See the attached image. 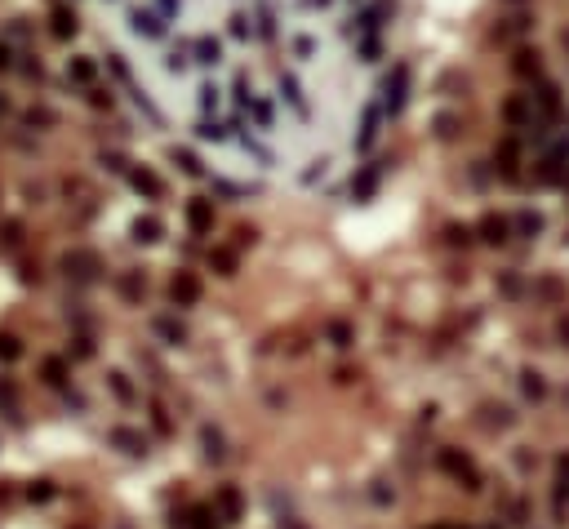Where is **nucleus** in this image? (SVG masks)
Segmentation results:
<instances>
[{
	"label": "nucleus",
	"mask_w": 569,
	"mask_h": 529,
	"mask_svg": "<svg viewBox=\"0 0 569 529\" xmlns=\"http://www.w3.org/2000/svg\"><path fill=\"white\" fill-rule=\"evenodd\" d=\"M405 98H410V67L396 63L392 76H387V85H383V116H401Z\"/></svg>",
	"instance_id": "f257e3e1"
},
{
	"label": "nucleus",
	"mask_w": 569,
	"mask_h": 529,
	"mask_svg": "<svg viewBox=\"0 0 569 529\" xmlns=\"http://www.w3.org/2000/svg\"><path fill=\"white\" fill-rule=\"evenodd\" d=\"M440 467L449 471L454 480H462L467 489H480V471L471 467V458H467V453H458V449H440Z\"/></svg>",
	"instance_id": "f03ea898"
},
{
	"label": "nucleus",
	"mask_w": 569,
	"mask_h": 529,
	"mask_svg": "<svg viewBox=\"0 0 569 529\" xmlns=\"http://www.w3.org/2000/svg\"><path fill=\"white\" fill-rule=\"evenodd\" d=\"M129 32L142 36V41H160L165 36V18L151 14V9H129Z\"/></svg>",
	"instance_id": "7ed1b4c3"
},
{
	"label": "nucleus",
	"mask_w": 569,
	"mask_h": 529,
	"mask_svg": "<svg viewBox=\"0 0 569 529\" xmlns=\"http://www.w3.org/2000/svg\"><path fill=\"white\" fill-rule=\"evenodd\" d=\"M187 227H192L196 236H210L214 232V201L192 196V201H187Z\"/></svg>",
	"instance_id": "20e7f679"
},
{
	"label": "nucleus",
	"mask_w": 569,
	"mask_h": 529,
	"mask_svg": "<svg viewBox=\"0 0 569 529\" xmlns=\"http://www.w3.org/2000/svg\"><path fill=\"white\" fill-rule=\"evenodd\" d=\"M169 298H174L178 307H192V302H201V280H196L192 271H178V276L169 280Z\"/></svg>",
	"instance_id": "39448f33"
},
{
	"label": "nucleus",
	"mask_w": 569,
	"mask_h": 529,
	"mask_svg": "<svg viewBox=\"0 0 569 529\" xmlns=\"http://www.w3.org/2000/svg\"><path fill=\"white\" fill-rule=\"evenodd\" d=\"M502 120H507L511 129L529 125V120H534V102H529V98H520V93H516V98H507V102H502Z\"/></svg>",
	"instance_id": "423d86ee"
},
{
	"label": "nucleus",
	"mask_w": 569,
	"mask_h": 529,
	"mask_svg": "<svg viewBox=\"0 0 569 529\" xmlns=\"http://www.w3.org/2000/svg\"><path fill=\"white\" fill-rule=\"evenodd\" d=\"M129 183H134V192L151 196V201H160V196H165V183H160V178L151 174L147 165H142V169H129Z\"/></svg>",
	"instance_id": "0eeeda50"
},
{
	"label": "nucleus",
	"mask_w": 569,
	"mask_h": 529,
	"mask_svg": "<svg viewBox=\"0 0 569 529\" xmlns=\"http://www.w3.org/2000/svg\"><path fill=\"white\" fill-rule=\"evenodd\" d=\"M218 521H223V525H236V521H241V494H236L232 485L218 489Z\"/></svg>",
	"instance_id": "6e6552de"
},
{
	"label": "nucleus",
	"mask_w": 569,
	"mask_h": 529,
	"mask_svg": "<svg viewBox=\"0 0 569 529\" xmlns=\"http://www.w3.org/2000/svg\"><path fill=\"white\" fill-rule=\"evenodd\" d=\"M476 232H480V240H489V245H502V240H507V232H511V223L502 218V214H485Z\"/></svg>",
	"instance_id": "1a4fd4ad"
},
{
	"label": "nucleus",
	"mask_w": 569,
	"mask_h": 529,
	"mask_svg": "<svg viewBox=\"0 0 569 529\" xmlns=\"http://www.w3.org/2000/svg\"><path fill=\"white\" fill-rule=\"evenodd\" d=\"M378 120H383V107H365V111H360V134H356V147L360 151L378 138Z\"/></svg>",
	"instance_id": "9d476101"
},
{
	"label": "nucleus",
	"mask_w": 569,
	"mask_h": 529,
	"mask_svg": "<svg viewBox=\"0 0 569 529\" xmlns=\"http://www.w3.org/2000/svg\"><path fill=\"white\" fill-rule=\"evenodd\" d=\"M49 23H54V36H58V41H71V36L76 32H80V23H76V14H71V9H54V18H49Z\"/></svg>",
	"instance_id": "9b49d317"
},
{
	"label": "nucleus",
	"mask_w": 569,
	"mask_h": 529,
	"mask_svg": "<svg viewBox=\"0 0 569 529\" xmlns=\"http://www.w3.org/2000/svg\"><path fill=\"white\" fill-rule=\"evenodd\" d=\"M374 187H378V165H365V169H360V174L352 178L356 201H369V196H374Z\"/></svg>",
	"instance_id": "f8f14e48"
},
{
	"label": "nucleus",
	"mask_w": 569,
	"mask_h": 529,
	"mask_svg": "<svg viewBox=\"0 0 569 529\" xmlns=\"http://www.w3.org/2000/svg\"><path fill=\"white\" fill-rule=\"evenodd\" d=\"M511 71H516L520 80H534V76L543 71V63H538V54H534V49H520V54H516V63H511Z\"/></svg>",
	"instance_id": "ddd939ff"
},
{
	"label": "nucleus",
	"mask_w": 569,
	"mask_h": 529,
	"mask_svg": "<svg viewBox=\"0 0 569 529\" xmlns=\"http://www.w3.org/2000/svg\"><path fill=\"white\" fill-rule=\"evenodd\" d=\"M67 271H76L80 280H89L93 271H98V258H93V254H85V249H76V254H67Z\"/></svg>",
	"instance_id": "4468645a"
},
{
	"label": "nucleus",
	"mask_w": 569,
	"mask_h": 529,
	"mask_svg": "<svg viewBox=\"0 0 569 529\" xmlns=\"http://www.w3.org/2000/svg\"><path fill=\"white\" fill-rule=\"evenodd\" d=\"M160 232H165V227H160V218H138L134 223V240H142V245H151V240H160Z\"/></svg>",
	"instance_id": "2eb2a0df"
},
{
	"label": "nucleus",
	"mask_w": 569,
	"mask_h": 529,
	"mask_svg": "<svg viewBox=\"0 0 569 529\" xmlns=\"http://www.w3.org/2000/svg\"><path fill=\"white\" fill-rule=\"evenodd\" d=\"M111 440H116L120 449H129V453H142V436H138V431H129V427H116V431H111Z\"/></svg>",
	"instance_id": "dca6fc26"
},
{
	"label": "nucleus",
	"mask_w": 569,
	"mask_h": 529,
	"mask_svg": "<svg viewBox=\"0 0 569 529\" xmlns=\"http://www.w3.org/2000/svg\"><path fill=\"white\" fill-rule=\"evenodd\" d=\"M352 338H356V329L347 325V320H334V325H329V343L334 347H352Z\"/></svg>",
	"instance_id": "f3484780"
},
{
	"label": "nucleus",
	"mask_w": 569,
	"mask_h": 529,
	"mask_svg": "<svg viewBox=\"0 0 569 529\" xmlns=\"http://www.w3.org/2000/svg\"><path fill=\"white\" fill-rule=\"evenodd\" d=\"M210 262L218 267V276H236V254H232V249H214Z\"/></svg>",
	"instance_id": "a211bd4d"
},
{
	"label": "nucleus",
	"mask_w": 569,
	"mask_h": 529,
	"mask_svg": "<svg viewBox=\"0 0 569 529\" xmlns=\"http://www.w3.org/2000/svg\"><path fill=\"white\" fill-rule=\"evenodd\" d=\"M67 76H71V80H80V85H89L93 80V63L89 58H71L67 63Z\"/></svg>",
	"instance_id": "6ab92c4d"
},
{
	"label": "nucleus",
	"mask_w": 569,
	"mask_h": 529,
	"mask_svg": "<svg viewBox=\"0 0 569 529\" xmlns=\"http://www.w3.org/2000/svg\"><path fill=\"white\" fill-rule=\"evenodd\" d=\"M498 165H502V178H516V143L498 147Z\"/></svg>",
	"instance_id": "aec40b11"
},
{
	"label": "nucleus",
	"mask_w": 569,
	"mask_h": 529,
	"mask_svg": "<svg viewBox=\"0 0 569 529\" xmlns=\"http://www.w3.org/2000/svg\"><path fill=\"white\" fill-rule=\"evenodd\" d=\"M23 356V343L14 334H0V361H18Z\"/></svg>",
	"instance_id": "412c9836"
},
{
	"label": "nucleus",
	"mask_w": 569,
	"mask_h": 529,
	"mask_svg": "<svg viewBox=\"0 0 569 529\" xmlns=\"http://www.w3.org/2000/svg\"><path fill=\"white\" fill-rule=\"evenodd\" d=\"M192 521H196V529H214V525H223L214 507H192Z\"/></svg>",
	"instance_id": "4be33fe9"
},
{
	"label": "nucleus",
	"mask_w": 569,
	"mask_h": 529,
	"mask_svg": "<svg viewBox=\"0 0 569 529\" xmlns=\"http://www.w3.org/2000/svg\"><path fill=\"white\" fill-rule=\"evenodd\" d=\"M45 378H49L54 387H63V383H67V365H63V361H45Z\"/></svg>",
	"instance_id": "5701e85b"
},
{
	"label": "nucleus",
	"mask_w": 569,
	"mask_h": 529,
	"mask_svg": "<svg viewBox=\"0 0 569 529\" xmlns=\"http://www.w3.org/2000/svg\"><path fill=\"white\" fill-rule=\"evenodd\" d=\"M27 498H32V503H49V498H54V485H49V480H36V485L27 489Z\"/></svg>",
	"instance_id": "b1692460"
},
{
	"label": "nucleus",
	"mask_w": 569,
	"mask_h": 529,
	"mask_svg": "<svg viewBox=\"0 0 569 529\" xmlns=\"http://www.w3.org/2000/svg\"><path fill=\"white\" fill-rule=\"evenodd\" d=\"M120 294H125L129 302H138L142 298V280L138 276H125V280H120Z\"/></svg>",
	"instance_id": "393cba45"
},
{
	"label": "nucleus",
	"mask_w": 569,
	"mask_h": 529,
	"mask_svg": "<svg viewBox=\"0 0 569 529\" xmlns=\"http://www.w3.org/2000/svg\"><path fill=\"white\" fill-rule=\"evenodd\" d=\"M156 334L169 338V343H178V338H183V325H174V320H156Z\"/></svg>",
	"instance_id": "a878e982"
},
{
	"label": "nucleus",
	"mask_w": 569,
	"mask_h": 529,
	"mask_svg": "<svg viewBox=\"0 0 569 529\" xmlns=\"http://www.w3.org/2000/svg\"><path fill=\"white\" fill-rule=\"evenodd\" d=\"M174 160L183 165V174H201V160H196L192 151H174Z\"/></svg>",
	"instance_id": "bb28decb"
},
{
	"label": "nucleus",
	"mask_w": 569,
	"mask_h": 529,
	"mask_svg": "<svg viewBox=\"0 0 569 529\" xmlns=\"http://www.w3.org/2000/svg\"><path fill=\"white\" fill-rule=\"evenodd\" d=\"M111 392H116L120 401H134V387L125 383V374H111Z\"/></svg>",
	"instance_id": "cd10ccee"
},
{
	"label": "nucleus",
	"mask_w": 569,
	"mask_h": 529,
	"mask_svg": "<svg viewBox=\"0 0 569 529\" xmlns=\"http://www.w3.org/2000/svg\"><path fill=\"white\" fill-rule=\"evenodd\" d=\"M516 227H520V232H529V236H534V232H543V218H538V214H520V218H516Z\"/></svg>",
	"instance_id": "c85d7f7f"
},
{
	"label": "nucleus",
	"mask_w": 569,
	"mask_h": 529,
	"mask_svg": "<svg viewBox=\"0 0 569 529\" xmlns=\"http://www.w3.org/2000/svg\"><path fill=\"white\" fill-rule=\"evenodd\" d=\"M543 392H547V387H543V378H538V374H525V396H534V401H538Z\"/></svg>",
	"instance_id": "c756f323"
},
{
	"label": "nucleus",
	"mask_w": 569,
	"mask_h": 529,
	"mask_svg": "<svg viewBox=\"0 0 569 529\" xmlns=\"http://www.w3.org/2000/svg\"><path fill=\"white\" fill-rule=\"evenodd\" d=\"M18 240H23V227H18V223H5V245H18Z\"/></svg>",
	"instance_id": "7c9ffc66"
},
{
	"label": "nucleus",
	"mask_w": 569,
	"mask_h": 529,
	"mask_svg": "<svg viewBox=\"0 0 569 529\" xmlns=\"http://www.w3.org/2000/svg\"><path fill=\"white\" fill-rule=\"evenodd\" d=\"M205 445H210V458H223V440H218L214 431H205Z\"/></svg>",
	"instance_id": "2f4dec72"
},
{
	"label": "nucleus",
	"mask_w": 569,
	"mask_h": 529,
	"mask_svg": "<svg viewBox=\"0 0 569 529\" xmlns=\"http://www.w3.org/2000/svg\"><path fill=\"white\" fill-rule=\"evenodd\" d=\"M27 125H54L49 111H27Z\"/></svg>",
	"instance_id": "473e14b6"
},
{
	"label": "nucleus",
	"mask_w": 569,
	"mask_h": 529,
	"mask_svg": "<svg viewBox=\"0 0 569 529\" xmlns=\"http://www.w3.org/2000/svg\"><path fill=\"white\" fill-rule=\"evenodd\" d=\"M502 294H520V280L516 276H502Z\"/></svg>",
	"instance_id": "72a5a7b5"
},
{
	"label": "nucleus",
	"mask_w": 569,
	"mask_h": 529,
	"mask_svg": "<svg viewBox=\"0 0 569 529\" xmlns=\"http://www.w3.org/2000/svg\"><path fill=\"white\" fill-rule=\"evenodd\" d=\"M156 5L165 9V14H174V9H178V0H156Z\"/></svg>",
	"instance_id": "f704fd0d"
},
{
	"label": "nucleus",
	"mask_w": 569,
	"mask_h": 529,
	"mask_svg": "<svg viewBox=\"0 0 569 529\" xmlns=\"http://www.w3.org/2000/svg\"><path fill=\"white\" fill-rule=\"evenodd\" d=\"M0 67H9V49H5V45H0Z\"/></svg>",
	"instance_id": "c9c22d12"
},
{
	"label": "nucleus",
	"mask_w": 569,
	"mask_h": 529,
	"mask_svg": "<svg viewBox=\"0 0 569 529\" xmlns=\"http://www.w3.org/2000/svg\"><path fill=\"white\" fill-rule=\"evenodd\" d=\"M561 334H565V338H569V316H565V320H561Z\"/></svg>",
	"instance_id": "e433bc0d"
},
{
	"label": "nucleus",
	"mask_w": 569,
	"mask_h": 529,
	"mask_svg": "<svg viewBox=\"0 0 569 529\" xmlns=\"http://www.w3.org/2000/svg\"><path fill=\"white\" fill-rule=\"evenodd\" d=\"M5 111H9V102H5V93H0V116H5Z\"/></svg>",
	"instance_id": "4c0bfd02"
},
{
	"label": "nucleus",
	"mask_w": 569,
	"mask_h": 529,
	"mask_svg": "<svg viewBox=\"0 0 569 529\" xmlns=\"http://www.w3.org/2000/svg\"><path fill=\"white\" fill-rule=\"evenodd\" d=\"M436 529H445V525H436Z\"/></svg>",
	"instance_id": "58836bf2"
}]
</instances>
